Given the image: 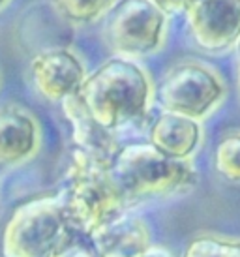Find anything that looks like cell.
<instances>
[{"label":"cell","instance_id":"6da1fadb","mask_svg":"<svg viewBox=\"0 0 240 257\" xmlns=\"http://www.w3.org/2000/svg\"><path fill=\"white\" fill-rule=\"evenodd\" d=\"M79 96L107 132L141 120L150 100L147 73L126 58H111L85 79Z\"/></svg>","mask_w":240,"mask_h":257},{"label":"cell","instance_id":"7a4b0ae2","mask_svg":"<svg viewBox=\"0 0 240 257\" xmlns=\"http://www.w3.org/2000/svg\"><path fill=\"white\" fill-rule=\"evenodd\" d=\"M60 199L70 227L90 238L124 214L128 197L116 184L111 165L73 150L68 186Z\"/></svg>","mask_w":240,"mask_h":257},{"label":"cell","instance_id":"3957f363","mask_svg":"<svg viewBox=\"0 0 240 257\" xmlns=\"http://www.w3.org/2000/svg\"><path fill=\"white\" fill-rule=\"evenodd\" d=\"M111 173L128 199L165 197L188 192L197 184V173L188 162L165 156L150 143L120 149Z\"/></svg>","mask_w":240,"mask_h":257},{"label":"cell","instance_id":"277c9868","mask_svg":"<svg viewBox=\"0 0 240 257\" xmlns=\"http://www.w3.org/2000/svg\"><path fill=\"white\" fill-rule=\"evenodd\" d=\"M68 218L57 195L36 197L15 208L2 233L4 257H47L68 236Z\"/></svg>","mask_w":240,"mask_h":257},{"label":"cell","instance_id":"5b68a950","mask_svg":"<svg viewBox=\"0 0 240 257\" xmlns=\"http://www.w3.org/2000/svg\"><path fill=\"white\" fill-rule=\"evenodd\" d=\"M225 96V86L216 72L201 62H180L163 75L158 101L167 113L201 120Z\"/></svg>","mask_w":240,"mask_h":257},{"label":"cell","instance_id":"8992f818","mask_svg":"<svg viewBox=\"0 0 240 257\" xmlns=\"http://www.w3.org/2000/svg\"><path fill=\"white\" fill-rule=\"evenodd\" d=\"M163 30L165 12L152 0H120L107 17L105 38L120 55L141 57L162 45Z\"/></svg>","mask_w":240,"mask_h":257},{"label":"cell","instance_id":"52a82bcc","mask_svg":"<svg viewBox=\"0 0 240 257\" xmlns=\"http://www.w3.org/2000/svg\"><path fill=\"white\" fill-rule=\"evenodd\" d=\"M186 19L201 49L221 53L240 38V0H195L186 10Z\"/></svg>","mask_w":240,"mask_h":257},{"label":"cell","instance_id":"ba28073f","mask_svg":"<svg viewBox=\"0 0 240 257\" xmlns=\"http://www.w3.org/2000/svg\"><path fill=\"white\" fill-rule=\"evenodd\" d=\"M30 73L42 96L53 101H64L81 90L85 83V68L71 51L49 49L34 57Z\"/></svg>","mask_w":240,"mask_h":257},{"label":"cell","instance_id":"9c48e42d","mask_svg":"<svg viewBox=\"0 0 240 257\" xmlns=\"http://www.w3.org/2000/svg\"><path fill=\"white\" fill-rule=\"evenodd\" d=\"M40 130L34 116L17 105L0 107V164L15 165L34 156Z\"/></svg>","mask_w":240,"mask_h":257},{"label":"cell","instance_id":"30bf717a","mask_svg":"<svg viewBox=\"0 0 240 257\" xmlns=\"http://www.w3.org/2000/svg\"><path fill=\"white\" fill-rule=\"evenodd\" d=\"M64 113L68 116L73 132V143L75 150L83 152L86 156L98 160L101 164L111 165L118 150L114 149V141L111 132L101 128L98 122L92 118L86 105L83 103L81 96L73 94L62 101Z\"/></svg>","mask_w":240,"mask_h":257},{"label":"cell","instance_id":"8fae6325","mask_svg":"<svg viewBox=\"0 0 240 257\" xmlns=\"http://www.w3.org/2000/svg\"><path fill=\"white\" fill-rule=\"evenodd\" d=\"M90 242L99 257H141L152 246L149 225L126 212L92 235Z\"/></svg>","mask_w":240,"mask_h":257},{"label":"cell","instance_id":"7c38bea8","mask_svg":"<svg viewBox=\"0 0 240 257\" xmlns=\"http://www.w3.org/2000/svg\"><path fill=\"white\" fill-rule=\"evenodd\" d=\"M201 137L203 132L199 120L165 111L152 122L149 143L165 156L188 162V158L197 150Z\"/></svg>","mask_w":240,"mask_h":257},{"label":"cell","instance_id":"4fadbf2b","mask_svg":"<svg viewBox=\"0 0 240 257\" xmlns=\"http://www.w3.org/2000/svg\"><path fill=\"white\" fill-rule=\"evenodd\" d=\"M182 257H240V238L201 235L188 244Z\"/></svg>","mask_w":240,"mask_h":257},{"label":"cell","instance_id":"5bb4252c","mask_svg":"<svg viewBox=\"0 0 240 257\" xmlns=\"http://www.w3.org/2000/svg\"><path fill=\"white\" fill-rule=\"evenodd\" d=\"M216 171L229 182L240 184V132L225 136L214 152Z\"/></svg>","mask_w":240,"mask_h":257},{"label":"cell","instance_id":"9a60e30c","mask_svg":"<svg viewBox=\"0 0 240 257\" xmlns=\"http://www.w3.org/2000/svg\"><path fill=\"white\" fill-rule=\"evenodd\" d=\"M58 14L73 23H90L101 15L113 0H53Z\"/></svg>","mask_w":240,"mask_h":257},{"label":"cell","instance_id":"2e32d148","mask_svg":"<svg viewBox=\"0 0 240 257\" xmlns=\"http://www.w3.org/2000/svg\"><path fill=\"white\" fill-rule=\"evenodd\" d=\"M47 257H99V253L92 246V242H83V240L66 236V240L57 246Z\"/></svg>","mask_w":240,"mask_h":257},{"label":"cell","instance_id":"e0dca14e","mask_svg":"<svg viewBox=\"0 0 240 257\" xmlns=\"http://www.w3.org/2000/svg\"><path fill=\"white\" fill-rule=\"evenodd\" d=\"M152 2L158 8H162L163 12H180L188 10L195 0H152Z\"/></svg>","mask_w":240,"mask_h":257},{"label":"cell","instance_id":"ac0fdd59","mask_svg":"<svg viewBox=\"0 0 240 257\" xmlns=\"http://www.w3.org/2000/svg\"><path fill=\"white\" fill-rule=\"evenodd\" d=\"M141 257H175V253L169 250H165L162 246H150L149 250L145 251Z\"/></svg>","mask_w":240,"mask_h":257},{"label":"cell","instance_id":"d6986e66","mask_svg":"<svg viewBox=\"0 0 240 257\" xmlns=\"http://www.w3.org/2000/svg\"><path fill=\"white\" fill-rule=\"evenodd\" d=\"M236 88H238V96H240V38L236 42Z\"/></svg>","mask_w":240,"mask_h":257},{"label":"cell","instance_id":"ffe728a7","mask_svg":"<svg viewBox=\"0 0 240 257\" xmlns=\"http://www.w3.org/2000/svg\"><path fill=\"white\" fill-rule=\"evenodd\" d=\"M6 2H8V0H0V8L4 6V4H6Z\"/></svg>","mask_w":240,"mask_h":257}]
</instances>
